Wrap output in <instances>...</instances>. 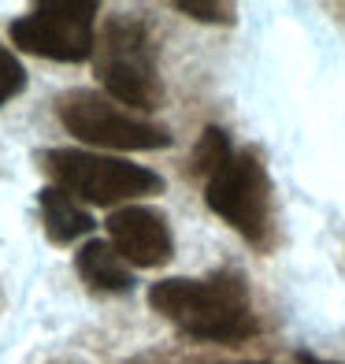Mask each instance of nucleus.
I'll use <instances>...</instances> for the list:
<instances>
[{"label": "nucleus", "mask_w": 345, "mask_h": 364, "mask_svg": "<svg viewBox=\"0 0 345 364\" xmlns=\"http://www.w3.org/2000/svg\"><path fill=\"white\" fill-rule=\"evenodd\" d=\"M208 208L223 223H230L245 242L260 245L271 230V182L256 153L241 149L208 178L204 190Z\"/></svg>", "instance_id": "nucleus-6"}, {"label": "nucleus", "mask_w": 345, "mask_h": 364, "mask_svg": "<svg viewBox=\"0 0 345 364\" xmlns=\"http://www.w3.org/2000/svg\"><path fill=\"white\" fill-rule=\"evenodd\" d=\"M126 364H171V360H163V357H156V353H138V357H130Z\"/></svg>", "instance_id": "nucleus-13"}, {"label": "nucleus", "mask_w": 345, "mask_h": 364, "mask_svg": "<svg viewBox=\"0 0 345 364\" xmlns=\"http://www.w3.org/2000/svg\"><path fill=\"white\" fill-rule=\"evenodd\" d=\"M23 90H26V68L8 45H0V108H4L11 97H19Z\"/></svg>", "instance_id": "nucleus-11"}, {"label": "nucleus", "mask_w": 345, "mask_h": 364, "mask_svg": "<svg viewBox=\"0 0 345 364\" xmlns=\"http://www.w3.org/2000/svg\"><path fill=\"white\" fill-rule=\"evenodd\" d=\"M149 305L182 335L201 342H241L256 335L249 287L238 272H216L208 279H160L149 287Z\"/></svg>", "instance_id": "nucleus-1"}, {"label": "nucleus", "mask_w": 345, "mask_h": 364, "mask_svg": "<svg viewBox=\"0 0 345 364\" xmlns=\"http://www.w3.org/2000/svg\"><path fill=\"white\" fill-rule=\"evenodd\" d=\"M297 360H301V364H334V360H319V357H312V353H305V350L297 353Z\"/></svg>", "instance_id": "nucleus-14"}, {"label": "nucleus", "mask_w": 345, "mask_h": 364, "mask_svg": "<svg viewBox=\"0 0 345 364\" xmlns=\"http://www.w3.org/2000/svg\"><path fill=\"white\" fill-rule=\"evenodd\" d=\"M38 160L60 190H67L75 201L82 197L89 205H119L163 190V178L156 171L130 160L86 153V149H45Z\"/></svg>", "instance_id": "nucleus-3"}, {"label": "nucleus", "mask_w": 345, "mask_h": 364, "mask_svg": "<svg viewBox=\"0 0 345 364\" xmlns=\"http://www.w3.org/2000/svg\"><path fill=\"white\" fill-rule=\"evenodd\" d=\"M75 268L89 283V290H101V294L134 290V272H130V264L115 253L111 242H101V238L86 242L78 250V257H75Z\"/></svg>", "instance_id": "nucleus-9"}, {"label": "nucleus", "mask_w": 345, "mask_h": 364, "mask_svg": "<svg viewBox=\"0 0 345 364\" xmlns=\"http://www.w3.org/2000/svg\"><path fill=\"white\" fill-rule=\"evenodd\" d=\"M97 0H48L11 23V41L45 60L82 63L97 48Z\"/></svg>", "instance_id": "nucleus-5"}, {"label": "nucleus", "mask_w": 345, "mask_h": 364, "mask_svg": "<svg viewBox=\"0 0 345 364\" xmlns=\"http://www.w3.org/2000/svg\"><path fill=\"white\" fill-rule=\"evenodd\" d=\"M178 11H186L190 19H201V23H230L234 19V8L230 4H212V0H175Z\"/></svg>", "instance_id": "nucleus-12"}, {"label": "nucleus", "mask_w": 345, "mask_h": 364, "mask_svg": "<svg viewBox=\"0 0 345 364\" xmlns=\"http://www.w3.org/2000/svg\"><path fill=\"white\" fill-rule=\"evenodd\" d=\"M108 238L115 245V253L126 264H134V268H160L175 253L168 220L156 208H145V205L115 208L108 216Z\"/></svg>", "instance_id": "nucleus-7"}, {"label": "nucleus", "mask_w": 345, "mask_h": 364, "mask_svg": "<svg viewBox=\"0 0 345 364\" xmlns=\"http://www.w3.org/2000/svg\"><path fill=\"white\" fill-rule=\"evenodd\" d=\"M93 71L101 78L108 97L130 108L153 112L163 101L160 68H156V41L138 15H108L93 48Z\"/></svg>", "instance_id": "nucleus-2"}, {"label": "nucleus", "mask_w": 345, "mask_h": 364, "mask_svg": "<svg viewBox=\"0 0 345 364\" xmlns=\"http://www.w3.org/2000/svg\"><path fill=\"white\" fill-rule=\"evenodd\" d=\"M56 115L78 141H89L101 149L145 153V149H168L171 145L168 127L138 119V115L123 112L119 105H111L97 90H67L56 101Z\"/></svg>", "instance_id": "nucleus-4"}, {"label": "nucleus", "mask_w": 345, "mask_h": 364, "mask_svg": "<svg viewBox=\"0 0 345 364\" xmlns=\"http://www.w3.org/2000/svg\"><path fill=\"white\" fill-rule=\"evenodd\" d=\"M230 156H234V149H230V138L223 134L219 127H208L204 134H201V141H197V149H193V175L212 178Z\"/></svg>", "instance_id": "nucleus-10"}, {"label": "nucleus", "mask_w": 345, "mask_h": 364, "mask_svg": "<svg viewBox=\"0 0 345 364\" xmlns=\"http://www.w3.org/2000/svg\"><path fill=\"white\" fill-rule=\"evenodd\" d=\"M38 205H41V223H45V235L53 245H71L78 238L93 235L97 220L82 208L67 190L60 186H45L38 193Z\"/></svg>", "instance_id": "nucleus-8"}]
</instances>
